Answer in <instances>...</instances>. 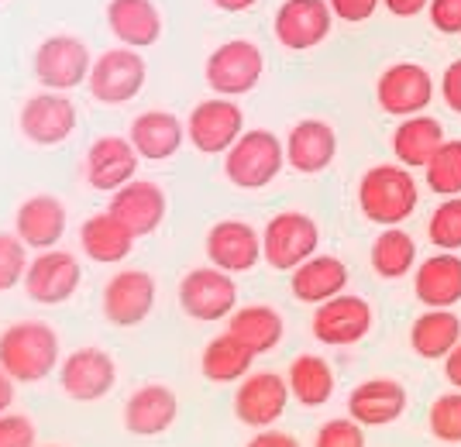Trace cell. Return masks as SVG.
<instances>
[{"instance_id":"cell-21","label":"cell","mask_w":461,"mask_h":447,"mask_svg":"<svg viewBox=\"0 0 461 447\" xmlns=\"http://www.w3.org/2000/svg\"><path fill=\"white\" fill-rule=\"evenodd\" d=\"M410 407V392L396 379H366L348 396V416H355L362 427H389Z\"/></svg>"},{"instance_id":"cell-35","label":"cell","mask_w":461,"mask_h":447,"mask_svg":"<svg viewBox=\"0 0 461 447\" xmlns=\"http://www.w3.org/2000/svg\"><path fill=\"white\" fill-rule=\"evenodd\" d=\"M413 269H417V241L403 231V224L400 228H383V234L372 245V273L379 279L396 282Z\"/></svg>"},{"instance_id":"cell-26","label":"cell","mask_w":461,"mask_h":447,"mask_svg":"<svg viewBox=\"0 0 461 447\" xmlns=\"http://www.w3.org/2000/svg\"><path fill=\"white\" fill-rule=\"evenodd\" d=\"M179 416V399L169 386H141L128 396L124 403V427L135 437H158L176 424Z\"/></svg>"},{"instance_id":"cell-38","label":"cell","mask_w":461,"mask_h":447,"mask_svg":"<svg viewBox=\"0 0 461 447\" xmlns=\"http://www.w3.org/2000/svg\"><path fill=\"white\" fill-rule=\"evenodd\" d=\"M430 437L441 441V444H461V389L441 392L434 403H430Z\"/></svg>"},{"instance_id":"cell-33","label":"cell","mask_w":461,"mask_h":447,"mask_svg":"<svg viewBox=\"0 0 461 447\" xmlns=\"http://www.w3.org/2000/svg\"><path fill=\"white\" fill-rule=\"evenodd\" d=\"M286 382H289L293 399L307 409H317V407H324V403H330L334 386H338L330 362L321 358V354H296L286 369Z\"/></svg>"},{"instance_id":"cell-31","label":"cell","mask_w":461,"mask_h":447,"mask_svg":"<svg viewBox=\"0 0 461 447\" xmlns=\"http://www.w3.org/2000/svg\"><path fill=\"white\" fill-rule=\"evenodd\" d=\"M461 341V320L455 310L423 307V313L410 327V348L423 362H444Z\"/></svg>"},{"instance_id":"cell-30","label":"cell","mask_w":461,"mask_h":447,"mask_svg":"<svg viewBox=\"0 0 461 447\" xmlns=\"http://www.w3.org/2000/svg\"><path fill=\"white\" fill-rule=\"evenodd\" d=\"M135 234L128 231L111 210L86 217L83 228H79V248L86 258H94L96 265H121L128 255L135 252Z\"/></svg>"},{"instance_id":"cell-24","label":"cell","mask_w":461,"mask_h":447,"mask_svg":"<svg viewBox=\"0 0 461 447\" xmlns=\"http://www.w3.org/2000/svg\"><path fill=\"white\" fill-rule=\"evenodd\" d=\"M338 156V135L334 128L321 117H307L300 124H293L286 138V165L303 175H317L330 169V162Z\"/></svg>"},{"instance_id":"cell-17","label":"cell","mask_w":461,"mask_h":447,"mask_svg":"<svg viewBox=\"0 0 461 447\" xmlns=\"http://www.w3.org/2000/svg\"><path fill=\"white\" fill-rule=\"evenodd\" d=\"M155 296L158 286L152 275L141 269H121L104 286V317L114 327H138L155 310Z\"/></svg>"},{"instance_id":"cell-6","label":"cell","mask_w":461,"mask_h":447,"mask_svg":"<svg viewBox=\"0 0 461 447\" xmlns=\"http://www.w3.org/2000/svg\"><path fill=\"white\" fill-rule=\"evenodd\" d=\"M266 73L262 49L249 39H230L217 45L207 58V86L217 97H245Z\"/></svg>"},{"instance_id":"cell-36","label":"cell","mask_w":461,"mask_h":447,"mask_svg":"<svg viewBox=\"0 0 461 447\" xmlns=\"http://www.w3.org/2000/svg\"><path fill=\"white\" fill-rule=\"evenodd\" d=\"M427 186L438 196H461V138H447L427 162Z\"/></svg>"},{"instance_id":"cell-25","label":"cell","mask_w":461,"mask_h":447,"mask_svg":"<svg viewBox=\"0 0 461 447\" xmlns=\"http://www.w3.org/2000/svg\"><path fill=\"white\" fill-rule=\"evenodd\" d=\"M289 290L300 303L321 307L348 290V265L338 255H310L303 265L289 273Z\"/></svg>"},{"instance_id":"cell-20","label":"cell","mask_w":461,"mask_h":447,"mask_svg":"<svg viewBox=\"0 0 461 447\" xmlns=\"http://www.w3.org/2000/svg\"><path fill=\"white\" fill-rule=\"evenodd\" d=\"M138 165H141V156L135 152L131 138L104 135L86 152V183L100 193H114L124 183L138 179Z\"/></svg>"},{"instance_id":"cell-12","label":"cell","mask_w":461,"mask_h":447,"mask_svg":"<svg viewBox=\"0 0 461 447\" xmlns=\"http://www.w3.org/2000/svg\"><path fill=\"white\" fill-rule=\"evenodd\" d=\"M79 279H83V269H79L77 255L49 248V252H35L32 258L28 275H24V292L39 307H62L77 296Z\"/></svg>"},{"instance_id":"cell-15","label":"cell","mask_w":461,"mask_h":447,"mask_svg":"<svg viewBox=\"0 0 461 447\" xmlns=\"http://www.w3.org/2000/svg\"><path fill=\"white\" fill-rule=\"evenodd\" d=\"M375 100L393 117L423 114L434 100V79L420 62H396L375 83Z\"/></svg>"},{"instance_id":"cell-23","label":"cell","mask_w":461,"mask_h":447,"mask_svg":"<svg viewBox=\"0 0 461 447\" xmlns=\"http://www.w3.org/2000/svg\"><path fill=\"white\" fill-rule=\"evenodd\" d=\"M413 296L420 299V307L455 310L461 303V255L438 252L417 262V269H413Z\"/></svg>"},{"instance_id":"cell-29","label":"cell","mask_w":461,"mask_h":447,"mask_svg":"<svg viewBox=\"0 0 461 447\" xmlns=\"http://www.w3.org/2000/svg\"><path fill=\"white\" fill-rule=\"evenodd\" d=\"M444 141V124L427 111L413 117H400V128L393 131V156L406 169H427V162L438 156Z\"/></svg>"},{"instance_id":"cell-44","label":"cell","mask_w":461,"mask_h":447,"mask_svg":"<svg viewBox=\"0 0 461 447\" xmlns=\"http://www.w3.org/2000/svg\"><path fill=\"white\" fill-rule=\"evenodd\" d=\"M441 97H444V103L455 111V114H461V58H455V62L444 69Z\"/></svg>"},{"instance_id":"cell-47","label":"cell","mask_w":461,"mask_h":447,"mask_svg":"<svg viewBox=\"0 0 461 447\" xmlns=\"http://www.w3.org/2000/svg\"><path fill=\"white\" fill-rule=\"evenodd\" d=\"M444 379H447L451 389H461V341H458V348L444 358Z\"/></svg>"},{"instance_id":"cell-48","label":"cell","mask_w":461,"mask_h":447,"mask_svg":"<svg viewBox=\"0 0 461 447\" xmlns=\"http://www.w3.org/2000/svg\"><path fill=\"white\" fill-rule=\"evenodd\" d=\"M14 386H18V382H14L7 371L0 369V413H7V409H11V403H14Z\"/></svg>"},{"instance_id":"cell-43","label":"cell","mask_w":461,"mask_h":447,"mask_svg":"<svg viewBox=\"0 0 461 447\" xmlns=\"http://www.w3.org/2000/svg\"><path fill=\"white\" fill-rule=\"evenodd\" d=\"M330 4V11H334V18L345 21V24H362L375 14V7L383 4V0H327Z\"/></svg>"},{"instance_id":"cell-45","label":"cell","mask_w":461,"mask_h":447,"mask_svg":"<svg viewBox=\"0 0 461 447\" xmlns=\"http://www.w3.org/2000/svg\"><path fill=\"white\" fill-rule=\"evenodd\" d=\"M245 447H300V441H296L293 434H286V430L266 427V430H258Z\"/></svg>"},{"instance_id":"cell-51","label":"cell","mask_w":461,"mask_h":447,"mask_svg":"<svg viewBox=\"0 0 461 447\" xmlns=\"http://www.w3.org/2000/svg\"><path fill=\"white\" fill-rule=\"evenodd\" d=\"M0 4H4V0H0Z\"/></svg>"},{"instance_id":"cell-39","label":"cell","mask_w":461,"mask_h":447,"mask_svg":"<svg viewBox=\"0 0 461 447\" xmlns=\"http://www.w3.org/2000/svg\"><path fill=\"white\" fill-rule=\"evenodd\" d=\"M28 245L21 241L18 234L0 231V292H11L18 282H24L28 275Z\"/></svg>"},{"instance_id":"cell-41","label":"cell","mask_w":461,"mask_h":447,"mask_svg":"<svg viewBox=\"0 0 461 447\" xmlns=\"http://www.w3.org/2000/svg\"><path fill=\"white\" fill-rule=\"evenodd\" d=\"M0 447H39V430L24 413H0Z\"/></svg>"},{"instance_id":"cell-4","label":"cell","mask_w":461,"mask_h":447,"mask_svg":"<svg viewBox=\"0 0 461 447\" xmlns=\"http://www.w3.org/2000/svg\"><path fill=\"white\" fill-rule=\"evenodd\" d=\"M145 79H149V66H145L141 52L128 49V45H117V49H107L100 58H94L86 90L96 103L121 107V103H131L145 90Z\"/></svg>"},{"instance_id":"cell-5","label":"cell","mask_w":461,"mask_h":447,"mask_svg":"<svg viewBox=\"0 0 461 447\" xmlns=\"http://www.w3.org/2000/svg\"><path fill=\"white\" fill-rule=\"evenodd\" d=\"M321 248V228L303 210H283L262 231V258L279 273H293Z\"/></svg>"},{"instance_id":"cell-1","label":"cell","mask_w":461,"mask_h":447,"mask_svg":"<svg viewBox=\"0 0 461 447\" xmlns=\"http://www.w3.org/2000/svg\"><path fill=\"white\" fill-rule=\"evenodd\" d=\"M417 207H420V186L413 179V169L400 162L372 165L358 183V210L379 228H400L417 214Z\"/></svg>"},{"instance_id":"cell-2","label":"cell","mask_w":461,"mask_h":447,"mask_svg":"<svg viewBox=\"0 0 461 447\" xmlns=\"http://www.w3.org/2000/svg\"><path fill=\"white\" fill-rule=\"evenodd\" d=\"M0 369L14 382H41L59 369V334L41 320H21L0 334Z\"/></svg>"},{"instance_id":"cell-9","label":"cell","mask_w":461,"mask_h":447,"mask_svg":"<svg viewBox=\"0 0 461 447\" xmlns=\"http://www.w3.org/2000/svg\"><path fill=\"white\" fill-rule=\"evenodd\" d=\"M372 320H375V313H372L368 299L355 296V292H341V296L327 299L321 307H313L310 331L327 348H351V344L368 337Z\"/></svg>"},{"instance_id":"cell-22","label":"cell","mask_w":461,"mask_h":447,"mask_svg":"<svg viewBox=\"0 0 461 447\" xmlns=\"http://www.w3.org/2000/svg\"><path fill=\"white\" fill-rule=\"evenodd\" d=\"M66 220L69 214L59 196H28L14 217V234L32 252H49V248H59V241L66 237Z\"/></svg>"},{"instance_id":"cell-40","label":"cell","mask_w":461,"mask_h":447,"mask_svg":"<svg viewBox=\"0 0 461 447\" xmlns=\"http://www.w3.org/2000/svg\"><path fill=\"white\" fill-rule=\"evenodd\" d=\"M366 430L355 416H334L321 424L313 447H366Z\"/></svg>"},{"instance_id":"cell-49","label":"cell","mask_w":461,"mask_h":447,"mask_svg":"<svg viewBox=\"0 0 461 447\" xmlns=\"http://www.w3.org/2000/svg\"><path fill=\"white\" fill-rule=\"evenodd\" d=\"M217 11H228V14H241V11H251L258 0H211Z\"/></svg>"},{"instance_id":"cell-50","label":"cell","mask_w":461,"mask_h":447,"mask_svg":"<svg viewBox=\"0 0 461 447\" xmlns=\"http://www.w3.org/2000/svg\"><path fill=\"white\" fill-rule=\"evenodd\" d=\"M49 447H56V444H49Z\"/></svg>"},{"instance_id":"cell-13","label":"cell","mask_w":461,"mask_h":447,"mask_svg":"<svg viewBox=\"0 0 461 447\" xmlns=\"http://www.w3.org/2000/svg\"><path fill=\"white\" fill-rule=\"evenodd\" d=\"M18 124L21 135L28 138L32 145L52 148V145H62L77 131V103L66 94H59V90H45V94H35V97L24 100Z\"/></svg>"},{"instance_id":"cell-28","label":"cell","mask_w":461,"mask_h":447,"mask_svg":"<svg viewBox=\"0 0 461 447\" xmlns=\"http://www.w3.org/2000/svg\"><path fill=\"white\" fill-rule=\"evenodd\" d=\"M107 28L117 45L149 49L162 39V14L152 0H111L107 4Z\"/></svg>"},{"instance_id":"cell-11","label":"cell","mask_w":461,"mask_h":447,"mask_svg":"<svg viewBox=\"0 0 461 447\" xmlns=\"http://www.w3.org/2000/svg\"><path fill=\"white\" fill-rule=\"evenodd\" d=\"M289 399H293V392H289L286 375H279V371H249L238 382V392H234V416L245 427L266 430L283 420Z\"/></svg>"},{"instance_id":"cell-10","label":"cell","mask_w":461,"mask_h":447,"mask_svg":"<svg viewBox=\"0 0 461 447\" xmlns=\"http://www.w3.org/2000/svg\"><path fill=\"white\" fill-rule=\"evenodd\" d=\"M245 135V114L234 97L200 100L186 117V141L203 156H224Z\"/></svg>"},{"instance_id":"cell-46","label":"cell","mask_w":461,"mask_h":447,"mask_svg":"<svg viewBox=\"0 0 461 447\" xmlns=\"http://www.w3.org/2000/svg\"><path fill=\"white\" fill-rule=\"evenodd\" d=\"M383 7L396 18H417L430 7V0H383Z\"/></svg>"},{"instance_id":"cell-8","label":"cell","mask_w":461,"mask_h":447,"mask_svg":"<svg viewBox=\"0 0 461 447\" xmlns=\"http://www.w3.org/2000/svg\"><path fill=\"white\" fill-rule=\"evenodd\" d=\"M179 307L190 320H228L238 310V286L234 275L217 269V265H203L183 275L179 282Z\"/></svg>"},{"instance_id":"cell-27","label":"cell","mask_w":461,"mask_h":447,"mask_svg":"<svg viewBox=\"0 0 461 447\" xmlns=\"http://www.w3.org/2000/svg\"><path fill=\"white\" fill-rule=\"evenodd\" d=\"M128 138H131L135 152L145 162H166V158H173L183 148L186 124L176 114H169V111H145V114H138L131 121Z\"/></svg>"},{"instance_id":"cell-42","label":"cell","mask_w":461,"mask_h":447,"mask_svg":"<svg viewBox=\"0 0 461 447\" xmlns=\"http://www.w3.org/2000/svg\"><path fill=\"white\" fill-rule=\"evenodd\" d=\"M430 24L441 35H461V0H430Z\"/></svg>"},{"instance_id":"cell-32","label":"cell","mask_w":461,"mask_h":447,"mask_svg":"<svg viewBox=\"0 0 461 447\" xmlns=\"http://www.w3.org/2000/svg\"><path fill=\"white\" fill-rule=\"evenodd\" d=\"M255 358L258 354L238 334L224 331L217 334V337H211V344L203 348V354H200V371H203V379L213 382V386H230V382H241L249 375Z\"/></svg>"},{"instance_id":"cell-16","label":"cell","mask_w":461,"mask_h":447,"mask_svg":"<svg viewBox=\"0 0 461 447\" xmlns=\"http://www.w3.org/2000/svg\"><path fill=\"white\" fill-rule=\"evenodd\" d=\"M117 382V362L100 348H77L59 365V386L77 403H96Z\"/></svg>"},{"instance_id":"cell-19","label":"cell","mask_w":461,"mask_h":447,"mask_svg":"<svg viewBox=\"0 0 461 447\" xmlns=\"http://www.w3.org/2000/svg\"><path fill=\"white\" fill-rule=\"evenodd\" d=\"M207 258L230 275L251 273L262 262V234L249 220H217L207 231Z\"/></svg>"},{"instance_id":"cell-18","label":"cell","mask_w":461,"mask_h":447,"mask_svg":"<svg viewBox=\"0 0 461 447\" xmlns=\"http://www.w3.org/2000/svg\"><path fill=\"white\" fill-rule=\"evenodd\" d=\"M107 210H111L128 231L135 234V237H149V234H155L162 228L169 203H166V193H162L158 183L131 179V183H124L121 190L111 193Z\"/></svg>"},{"instance_id":"cell-14","label":"cell","mask_w":461,"mask_h":447,"mask_svg":"<svg viewBox=\"0 0 461 447\" xmlns=\"http://www.w3.org/2000/svg\"><path fill=\"white\" fill-rule=\"evenodd\" d=\"M330 24H334V11L327 0H283L272 21V31L283 49L307 52L330 35Z\"/></svg>"},{"instance_id":"cell-3","label":"cell","mask_w":461,"mask_h":447,"mask_svg":"<svg viewBox=\"0 0 461 447\" xmlns=\"http://www.w3.org/2000/svg\"><path fill=\"white\" fill-rule=\"evenodd\" d=\"M286 165V145L266 128H251L224 152V175L238 190H266Z\"/></svg>"},{"instance_id":"cell-34","label":"cell","mask_w":461,"mask_h":447,"mask_svg":"<svg viewBox=\"0 0 461 447\" xmlns=\"http://www.w3.org/2000/svg\"><path fill=\"white\" fill-rule=\"evenodd\" d=\"M228 331L238 334L255 354H269L283 344V334H286V320L276 307L266 303H251V307H238L230 313Z\"/></svg>"},{"instance_id":"cell-7","label":"cell","mask_w":461,"mask_h":447,"mask_svg":"<svg viewBox=\"0 0 461 447\" xmlns=\"http://www.w3.org/2000/svg\"><path fill=\"white\" fill-rule=\"evenodd\" d=\"M32 69H35V79L45 90L69 94V90H77L90 79L94 56H90L86 41L77 39V35H52L35 49Z\"/></svg>"},{"instance_id":"cell-37","label":"cell","mask_w":461,"mask_h":447,"mask_svg":"<svg viewBox=\"0 0 461 447\" xmlns=\"http://www.w3.org/2000/svg\"><path fill=\"white\" fill-rule=\"evenodd\" d=\"M427 234L438 252H461V196H441L427 220Z\"/></svg>"}]
</instances>
